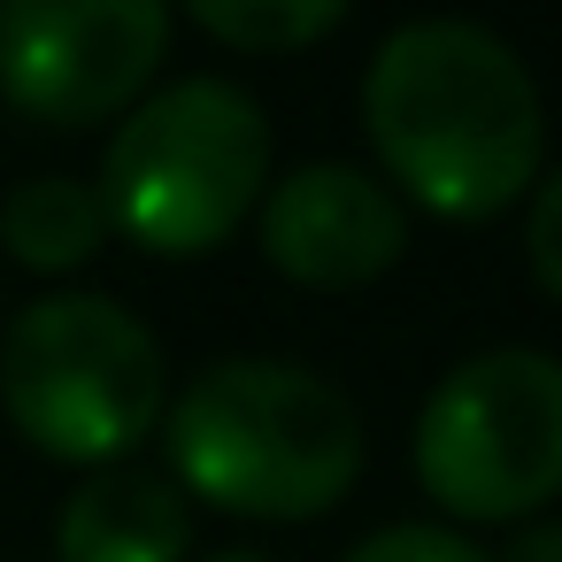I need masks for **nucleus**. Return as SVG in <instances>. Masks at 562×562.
Returning a JSON list of instances; mask_svg holds the SVG:
<instances>
[{
    "label": "nucleus",
    "instance_id": "obj_8",
    "mask_svg": "<svg viewBox=\"0 0 562 562\" xmlns=\"http://www.w3.org/2000/svg\"><path fill=\"white\" fill-rule=\"evenodd\" d=\"M186 547H193V501L139 462L93 470L55 516L63 562H186Z\"/></svg>",
    "mask_w": 562,
    "mask_h": 562
},
{
    "label": "nucleus",
    "instance_id": "obj_6",
    "mask_svg": "<svg viewBox=\"0 0 562 562\" xmlns=\"http://www.w3.org/2000/svg\"><path fill=\"white\" fill-rule=\"evenodd\" d=\"M162 55V0H9L0 9V93L47 132L132 116Z\"/></svg>",
    "mask_w": 562,
    "mask_h": 562
},
{
    "label": "nucleus",
    "instance_id": "obj_7",
    "mask_svg": "<svg viewBox=\"0 0 562 562\" xmlns=\"http://www.w3.org/2000/svg\"><path fill=\"white\" fill-rule=\"evenodd\" d=\"M255 224H262L270 270L308 293H362L408 247L401 201L385 193V178H370L355 162H301L293 178H278L262 193Z\"/></svg>",
    "mask_w": 562,
    "mask_h": 562
},
{
    "label": "nucleus",
    "instance_id": "obj_14",
    "mask_svg": "<svg viewBox=\"0 0 562 562\" xmlns=\"http://www.w3.org/2000/svg\"><path fill=\"white\" fill-rule=\"evenodd\" d=\"M216 562H270V554H247V547H232V554H216Z\"/></svg>",
    "mask_w": 562,
    "mask_h": 562
},
{
    "label": "nucleus",
    "instance_id": "obj_12",
    "mask_svg": "<svg viewBox=\"0 0 562 562\" xmlns=\"http://www.w3.org/2000/svg\"><path fill=\"white\" fill-rule=\"evenodd\" d=\"M524 255L547 301H562V170H547L531 186V216H524Z\"/></svg>",
    "mask_w": 562,
    "mask_h": 562
},
{
    "label": "nucleus",
    "instance_id": "obj_3",
    "mask_svg": "<svg viewBox=\"0 0 562 562\" xmlns=\"http://www.w3.org/2000/svg\"><path fill=\"white\" fill-rule=\"evenodd\" d=\"M270 186V124L262 101L232 78H178L155 101H139L109 155H101V209L109 232L139 255L193 262L216 255Z\"/></svg>",
    "mask_w": 562,
    "mask_h": 562
},
{
    "label": "nucleus",
    "instance_id": "obj_5",
    "mask_svg": "<svg viewBox=\"0 0 562 562\" xmlns=\"http://www.w3.org/2000/svg\"><path fill=\"white\" fill-rule=\"evenodd\" d=\"M416 485L462 524H516L562 493V362L485 347L416 416Z\"/></svg>",
    "mask_w": 562,
    "mask_h": 562
},
{
    "label": "nucleus",
    "instance_id": "obj_1",
    "mask_svg": "<svg viewBox=\"0 0 562 562\" xmlns=\"http://www.w3.org/2000/svg\"><path fill=\"white\" fill-rule=\"evenodd\" d=\"M362 132L385 178L439 224H485L539 186L547 109L524 55L462 16H416L362 70Z\"/></svg>",
    "mask_w": 562,
    "mask_h": 562
},
{
    "label": "nucleus",
    "instance_id": "obj_11",
    "mask_svg": "<svg viewBox=\"0 0 562 562\" xmlns=\"http://www.w3.org/2000/svg\"><path fill=\"white\" fill-rule=\"evenodd\" d=\"M339 562H493L477 539L447 531V524H385L362 547H347Z\"/></svg>",
    "mask_w": 562,
    "mask_h": 562
},
{
    "label": "nucleus",
    "instance_id": "obj_2",
    "mask_svg": "<svg viewBox=\"0 0 562 562\" xmlns=\"http://www.w3.org/2000/svg\"><path fill=\"white\" fill-rule=\"evenodd\" d=\"M170 485L201 493L224 516H262V524H308L339 508L362 477V416L355 401L270 355H232L201 370L170 408Z\"/></svg>",
    "mask_w": 562,
    "mask_h": 562
},
{
    "label": "nucleus",
    "instance_id": "obj_10",
    "mask_svg": "<svg viewBox=\"0 0 562 562\" xmlns=\"http://www.w3.org/2000/svg\"><path fill=\"white\" fill-rule=\"evenodd\" d=\"M347 24L339 0H193V32L239 55H301Z\"/></svg>",
    "mask_w": 562,
    "mask_h": 562
},
{
    "label": "nucleus",
    "instance_id": "obj_4",
    "mask_svg": "<svg viewBox=\"0 0 562 562\" xmlns=\"http://www.w3.org/2000/svg\"><path fill=\"white\" fill-rule=\"evenodd\" d=\"M0 408L55 454L109 470L162 424V347L109 293H40L0 331Z\"/></svg>",
    "mask_w": 562,
    "mask_h": 562
},
{
    "label": "nucleus",
    "instance_id": "obj_9",
    "mask_svg": "<svg viewBox=\"0 0 562 562\" xmlns=\"http://www.w3.org/2000/svg\"><path fill=\"white\" fill-rule=\"evenodd\" d=\"M109 209L86 178H32L0 201V247H9L24 270L40 278H63V270H86L101 247H109Z\"/></svg>",
    "mask_w": 562,
    "mask_h": 562
},
{
    "label": "nucleus",
    "instance_id": "obj_13",
    "mask_svg": "<svg viewBox=\"0 0 562 562\" xmlns=\"http://www.w3.org/2000/svg\"><path fill=\"white\" fill-rule=\"evenodd\" d=\"M493 562H562V524H524Z\"/></svg>",
    "mask_w": 562,
    "mask_h": 562
}]
</instances>
